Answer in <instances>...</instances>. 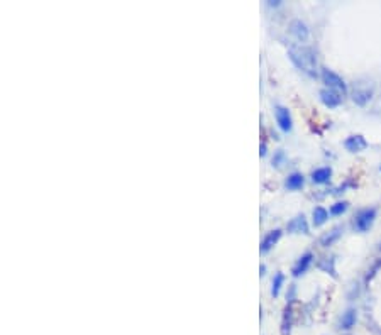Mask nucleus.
<instances>
[{"label": "nucleus", "instance_id": "nucleus-1", "mask_svg": "<svg viewBox=\"0 0 381 335\" xmlns=\"http://www.w3.org/2000/svg\"><path fill=\"white\" fill-rule=\"evenodd\" d=\"M288 56L292 59V63L297 66L298 70H302L305 75L315 78L317 76V58H315L313 51L305 46H290Z\"/></svg>", "mask_w": 381, "mask_h": 335}, {"label": "nucleus", "instance_id": "nucleus-2", "mask_svg": "<svg viewBox=\"0 0 381 335\" xmlns=\"http://www.w3.org/2000/svg\"><path fill=\"white\" fill-rule=\"evenodd\" d=\"M376 218V208H364L361 210L354 218V228L358 232H366L368 228L373 225Z\"/></svg>", "mask_w": 381, "mask_h": 335}, {"label": "nucleus", "instance_id": "nucleus-3", "mask_svg": "<svg viewBox=\"0 0 381 335\" xmlns=\"http://www.w3.org/2000/svg\"><path fill=\"white\" fill-rule=\"evenodd\" d=\"M322 80H324V83L327 85L329 90L339 91V93H342V95L347 91V86H345L344 80L340 78L337 73H334V71H330L327 68L322 70Z\"/></svg>", "mask_w": 381, "mask_h": 335}, {"label": "nucleus", "instance_id": "nucleus-4", "mask_svg": "<svg viewBox=\"0 0 381 335\" xmlns=\"http://www.w3.org/2000/svg\"><path fill=\"white\" fill-rule=\"evenodd\" d=\"M274 119H276V124L283 132L292 130V115H290L288 109H284L281 105H276L274 107Z\"/></svg>", "mask_w": 381, "mask_h": 335}, {"label": "nucleus", "instance_id": "nucleus-5", "mask_svg": "<svg viewBox=\"0 0 381 335\" xmlns=\"http://www.w3.org/2000/svg\"><path fill=\"white\" fill-rule=\"evenodd\" d=\"M290 32H292L293 38L297 41H300V43H305V41L308 39V36H310L308 25L305 24L303 20H300V19L292 20V24H290Z\"/></svg>", "mask_w": 381, "mask_h": 335}, {"label": "nucleus", "instance_id": "nucleus-6", "mask_svg": "<svg viewBox=\"0 0 381 335\" xmlns=\"http://www.w3.org/2000/svg\"><path fill=\"white\" fill-rule=\"evenodd\" d=\"M320 100H322V104L325 107H329V109H335V107H339L342 104V93L324 88V90H320Z\"/></svg>", "mask_w": 381, "mask_h": 335}, {"label": "nucleus", "instance_id": "nucleus-7", "mask_svg": "<svg viewBox=\"0 0 381 335\" xmlns=\"http://www.w3.org/2000/svg\"><path fill=\"white\" fill-rule=\"evenodd\" d=\"M287 230L290 233H308V223L305 215H297L288 222Z\"/></svg>", "mask_w": 381, "mask_h": 335}, {"label": "nucleus", "instance_id": "nucleus-8", "mask_svg": "<svg viewBox=\"0 0 381 335\" xmlns=\"http://www.w3.org/2000/svg\"><path fill=\"white\" fill-rule=\"evenodd\" d=\"M344 146H345V149L351 152H359L368 147V141H366L363 136H351L344 141Z\"/></svg>", "mask_w": 381, "mask_h": 335}, {"label": "nucleus", "instance_id": "nucleus-9", "mask_svg": "<svg viewBox=\"0 0 381 335\" xmlns=\"http://www.w3.org/2000/svg\"><path fill=\"white\" fill-rule=\"evenodd\" d=\"M279 237H281V230L279 228H274V230L268 232L266 236H264V239L261 241V247H259V251H261L263 254L269 252L273 249V246L279 241Z\"/></svg>", "mask_w": 381, "mask_h": 335}, {"label": "nucleus", "instance_id": "nucleus-10", "mask_svg": "<svg viewBox=\"0 0 381 335\" xmlns=\"http://www.w3.org/2000/svg\"><path fill=\"white\" fill-rule=\"evenodd\" d=\"M312 259H313V256H312V252H307V254H303L302 257L298 259L297 261V264L293 266V276L295 278H298V276H302V274H305L307 273V269H308V266L312 264Z\"/></svg>", "mask_w": 381, "mask_h": 335}, {"label": "nucleus", "instance_id": "nucleus-11", "mask_svg": "<svg viewBox=\"0 0 381 335\" xmlns=\"http://www.w3.org/2000/svg\"><path fill=\"white\" fill-rule=\"evenodd\" d=\"M330 176H332V170L330 168H319V170H315L312 173V181L317 183V185H324V183H327L330 180Z\"/></svg>", "mask_w": 381, "mask_h": 335}, {"label": "nucleus", "instance_id": "nucleus-12", "mask_svg": "<svg viewBox=\"0 0 381 335\" xmlns=\"http://www.w3.org/2000/svg\"><path fill=\"white\" fill-rule=\"evenodd\" d=\"M303 183H305L303 175H300V173H292V175H288V178L284 180V186H287L288 190H300V188L303 186Z\"/></svg>", "mask_w": 381, "mask_h": 335}, {"label": "nucleus", "instance_id": "nucleus-13", "mask_svg": "<svg viewBox=\"0 0 381 335\" xmlns=\"http://www.w3.org/2000/svg\"><path fill=\"white\" fill-rule=\"evenodd\" d=\"M340 233H342V227H335V228H332V230H330L329 233H325V236H324L322 239H320V244H322L324 247L332 246V244L340 237Z\"/></svg>", "mask_w": 381, "mask_h": 335}, {"label": "nucleus", "instance_id": "nucleus-14", "mask_svg": "<svg viewBox=\"0 0 381 335\" xmlns=\"http://www.w3.org/2000/svg\"><path fill=\"white\" fill-rule=\"evenodd\" d=\"M312 217H313V225L315 227L324 225V223L327 222V218H329V212L325 210L324 207H315L313 212H312Z\"/></svg>", "mask_w": 381, "mask_h": 335}, {"label": "nucleus", "instance_id": "nucleus-15", "mask_svg": "<svg viewBox=\"0 0 381 335\" xmlns=\"http://www.w3.org/2000/svg\"><path fill=\"white\" fill-rule=\"evenodd\" d=\"M354 323H356V310L349 308L347 312L342 315V318H340V328L349 330L354 327Z\"/></svg>", "mask_w": 381, "mask_h": 335}, {"label": "nucleus", "instance_id": "nucleus-16", "mask_svg": "<svg viewBox=\"0 0 381 335\" xmlns=\"http://www.w3.org/2000/svg\"><path fill=\"white\" fill-rule=\"evenodd\" d=\"M353 100L358 105H366L371 100V91L369 90H356L353 93Z\"/></svg>", "mask_w": 381, "mask_h": 335}, {"label": "nucleus", "instance_id": "nucleus-17", "mask_svg": "<svg viewBox=\"0 0 381 335\" xmlns=\"http://www.w3.org/2000/svg\"><path fill=\"white\" fill-rule=\"evenodd\" d=\"M283 281H284L283 273H276V274H274L273 284H271V296H274V298L278 296V294H279V289H281V286H283Z\"/></svg>", "mask_w": 381, "mask_h": 335}, {"label": "nucleus", "instance_id": "nucleus-18", "mask_svg": "<svg viewBox=\"0 0 381 335\" xmlns=\"http://www.w3.org/2000/svg\"><path fill=\"white\" fill-rule=\"evenodd\" d=\"M345 210H347V202H337L330 207V213L332 215H342Z\"/></svg>", "mask_w": 381, "mask_h": 335}, {"label": "nucleus", "instance_id": "nucleus-19", "mask_svg": "<svg viewBox=\"0 0 381 335\" xmlns=\"http://www.w3.org/2000/svg\"><path fill=\"white\" fill-rule=\"evenodd\" d=\"M268 5H269V7H273V5H274V7H278V5H279V2H273V0H269V2H268Z\"/></svg>", "mask_w": 381, "mask_h": 335}, {"label": "nucleus", "instance_id": "nucleus-20", "mask_svg": "<svg viewBox=\"0 0 381 335\" xmlns=\"http://www.w3.org/2000/svg\"><path fill=\"white\" fill-rule=\"evenodd\" d=\"M259 152H261V156L266 154V144H263V146H261V151H259Z\"/></svg>", "mask_w": 381, "mask_h": 335}, {"label": "nucleus", "instance_id": "nucleus-21", "mask_svg": "<svg viewBox=\"0 0 381 335\" xmlns=\"http://www.w3.org/2000/svg\"><path fill=\"white\" fill-rule=\"evenodd\" d=\"M379 249H381V246H379Z\"/></svg>", "mask_w": 381, "mask_h": 335}, {"label": "nucleus", "instance_id": "nucleus-22", "mask_svg": "<svg viewBox=\"0 0 381 335\" xmlns=\"http://www.w3.org/2000/svg\"><path fill=\"white\" fill-rule=\"evenodd\" d=\"M379 170H381V168H379Z\"/></svg>", "mask_w": 381, "mask_h": 335}]
</instances>
